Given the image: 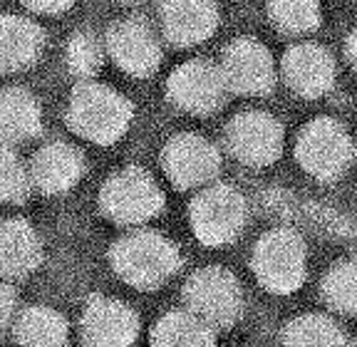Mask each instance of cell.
I'll list each match as a JSON object with an SVG mask.
<instances>
[{
    "instance_id": "obj_1",
    "label": "cell",
    "mask_w": 357,
    "mask_h": 347,
    "mask_svg": "<svg viewBox=\"0 0 357 347\" xmlns=\"http://www.w3.org/2000/svg\"><path fill=\"white\" fill-rule=\"evenodd\" d=\"M109 263L127 286L156 291L178 273L181 251L162 231L137 229L112 243Z\"/></svg>"
},
{
    "instance_id": "obj_2",
    "label": "cell",
    "mask_w": 357,
    "mask_h": 347,
    "mask_svg": "<svg viewBox=\"0 0 357 347\" xmlns=\"http://www.w3.org/2000/svg\"><path fill=\"white\" fill-rule=\"evenodd\" d=\"M134 117V105L112 90L109 84L95 79L75 84L67 102V124L75 134L95 144H114L127 134Z\"/></svg>"
},
{
    "instance_id": "obj_3",
    "label": "cell",
    "mask_w": 357,
    "mask_h": 347,
    "mask_svg": "<svg viewBox=\"0 0 357 347\" xmlns=\"http://www.w3.org/2000/svg\"><path fill=\"white\" fill-rule=\"evenodd\" d=\"M251 268L258 283L273 295H290L305 283L307 248L293 229H271L253 246Z\"/></svg>"
},
{
    "instance_id": "obj_4",
    "label": "cell",
    "mask_w": 357,
    "mask_h": 347,
    "mask_svg": "<svg viewBox=\"0 0 357 347\" xmlns=\"http://www.w3.org/2000/svg\"><path fill=\"white\" fill-rule=\"evenodd\" d=\"M355 141L342 122L333 117L310 119L296 141V162L318 181H337L355 162Z\"/></svg>"
},
{
    "instance_id": "obj_5",
    "label": "cell",
    "mask_w": 357,
    "mask_h": 347,
    "mask_svg": "<svg viewBox=\"0 0 357 347\" xmlns=\"http://www.w3.org/2000/svg\"><path fill=\"white\" fill-rule=\"evenodd\" d=\"M100 211L119 226H142L164 211L167 199L146 169H119L102 184Z\"/></svg>"
},
{
    "instance_id": "obj_6",
    "label": "cell",
    "mask_w": 357,
    "mask_h": 347,
    "mask_svg": "<svg viewBox=\"0 0 357 347\" xmlns=\"http://www.w3.org/2000/svg\"><path fill=\"white\" fill-rule=\"evenodd\" d=\"M186 310L194 313L211 330H229L243 318L245 298L238 278L229 268L206 265L189 275L184 283Z\"/></svg>"
},
{
    "instance_id": "obj_7",
    "label": "cell",
    "mask_w": 357,
    "mask_h": 347,
    "mask_svg": "<svg viewBox=\"0 0 357 347\" xmlns=\"http://www.w3.org/2000/svg\"><path fill=\"white\" fill-rule=\"evenodd\" d=\"M189 221L196 241L204 246H226L245 229L248 203L231 184L201 189L189 206Z\"/></svg>"
},
{
    "instance_id": "obj_8",
    "label": "cell",
    "mask_w": 357,
    "mask_h": 347,
    "mask_svg": "<svg viewBox=\"0 0 357 347\" xmlns=\"http://www.w3.org/2000/svg\"><path fill=\"white\" fill-rule=\"evenodd\" d=\"M167 97L176 109L196 117H211L226 105L229 84L216 62L196 57L178 65L167 79Z\"/></svg>"
},
{
    "instance_id": "obj_9",
    "label": "cell",
    "mask_w": 357,
    "mask_h": 347,
    "mask_svg": "<svg viewBox=\"0 0 357 347\" xmlns=\"http://www.w3.org/2000/svg\"><path fill=\"white\" fill-rule=\"evenodd\" d=\"M162 169L176 189H206L221 171V154L206 137L181 132L164 144Z\"/></svg>"
},
{
    "instance_id": "obj_10",
    "label": "cell",
    "mask_w": 357,
    "mask_h": 347,
    "mask_svg": "<svg viewBox=\"0 0 357 347\" xmlns=\"http://www.w3.org/2000/svg\"><path fill=\"white\" fill-rule=\"evenodd\" d=\"M226 146L245 167H271L280 159L285 129L273 114L245 109L226 124Z\"/></svg>"
},
{
    "instance_id": "obj_11",
    "label": "cell",
    "mask_w": 357,
    "mask_h": 347,
    "mask_svg": "<svg viewBox=\"0 0 357 347\" xmlns=\"http://www.w3.org/2000/svg\"><path fill=\"white\" fill-rule=\"evenodd\" d=\"M221 72L229 92L245 97H266L275 87V60L256 38L231 40L221 55Z\"/></svg>"
},
{
    "instance_id": "obj_12",
    "label": "cell",
    "mask_w": 357,
    "mask_h": 347,
    "mask_svg": "<svg viewBox=\"0 0 357 347\" xmlns=\"http://www.w3.org/2000/svg\"><path fill=\"white\" fill-rule=\"evenodd\" d=\"M107 55H112L114 65L129 77L146 79L162 65V45L151 30V25L142 17H124L107 30L105 38Z\"/></svg>"
},
{
    "instance_id": "obj_13",
    "label": "cell",
    "mask_w": 357,
    "mask_h": 347,
    "mask_svg": "<svg viewBox=\"0 0 357 347\" xmlns=\"http://www.w3.org/2000/svg\"><path fill=\"white\" fill-rule=\"evenodd\" d=\"M79 330L87 347H132L139 337V318L117 298L92 295L84 305Z\"/></svg>"
},
{
    "instance_id": "obj_14",
    "label": "cell",
    "mask_w": 357,
    "mask_h": 347,
    "mask_svg": "<svg viewBox=\"0 0 357 347\" xmlns=\"http://www.w3.org/2000/svg\"><path fill=\"white\" fill-rule=\"evenodd\" d=\"M280 75L290 92H296L303 100H318L335 87L337 68L328 47L318 43H298L285 50L280 60Z\"/></svg>"
},
{
    "instance_id": "obj_15",
    "label": "cell",
    "mask_w": 357,
    "mask_h": 347,
    "mask_svg": "<svg viewBox=\"0 0 357 347\" xmlns=\"http://www.w3.org/2000/svg\"><path fill=\"white\" fill-rule=\"evenodd\" d=\"M164 38L176 47H191L208 40L221 25L218 8L206 0H169L159 6Z\"/></svg>"
},
{
    "instance_id": "obj_16",
    "label": "cell",
    "mask_w": 357,
    "mask_h": 347,
    "mask_svg": "<svg viewBox=\"0 0 357 347\" xmlns=\"http://www.w3.org/2000/svg\"><path fill=\"white\" fill-rule=\"evenodd\" d=\"M84 157L77 146L67 144V141H47L35 151L33 162H30V179L33 186L40 189L47 196L65 194L79 179L84 176Z\"/></svg>"
},
{
    "instance_id": "obj_17",
    "label": "cell",
    "mask_w": 357,
    "mask_h": 347,
    "mask_svg": "<svg viewBox=\"0 0 357 347\" xmlns=\"http://www.w3.org/2000/svg\"><path fill=\"white\" fill-rule=\"evenodd\" d=\"M43 261V243L38 231L25 219L0 221V278H28Z\"/></svg>"
},
{
    "instance_id": "obj_18",
    "label": "cell",
    "mask_w": 357,
    "mask_h": 347,
    "mask_svg": "<svg viewBox=\"0 0 357 347\" xmlns=\"http://www.w3.org/2000/svg\"><path fill=\"white\" fill-rule=\"evenodd\" d=\"M45 30L30 17L3 13L0 15V75L17 72L40 57Z\"/></svg>"
},
{
    "instance_id": "obj_19",
    "label": "cell",
    "mask_w": 357,
    "mask_h": 347,
    "mask_svg": "<svg viewBox=\"0 0 357 347\" xmlns=\"http://www.w3.org/2000/svg\"><path fill=\"white\" fill-rule=\"evenodd\" d=\"M43 132V109L25 87L0 90V144L13 146L30 141Z\"/></svg>"
},
{
    "instance_id": "obj_20",
    "label": "cell",
    "mask_w": 357,
    "mask_h": 347,
    "mask_svg": "<svg viewBox=\"0 0 357 347\" xmlns=\"http://www.w3.org/2000/svg\"><path fill=\"white\" fill-rule=\"evenodd\" d=\"M17 347H65L70 327L62 313L47 305H30L20 310L13 323Z\"/></svg>"
},
{
    "instance_id": "obj_21",
    "label": "cell",
    "mask_w": 357,
    "mask_h": 347,
    "mask_svg": "<svg viewBox=\"0 0 357 347\" xmlns=\"http://www.w3.org/2000/svg\"><path fill=\"white\" fill-rule=\"evenodd\" d=\"M149 347H216V330L189 310H169L151 327Z\"/></svg>"
},
{
    "instance_id": "obj_22",
    "label": "cell",
    "mask_w": 357,
    "mask_h": 347,
    "mask_svg": "<svg viewBox=\"0 0 357 347\" xmlns=\"http://www.w3.org/2000/svg\"><path fill=\"white\" fill-rule=\"evenodd\" d=\"M283 347H347L345 332L330 315L305 313L283 327Z\"/></svg>"
},
{
    "instance_id": "obj_23",
    "label": "cell",
    "mask_w": 357,
    "mask_h": 347,
    "mask_svg": "<svg viewBox=\"0 0 357 347\" xmlns=\"http://www.w3.org/2000/svg\"><path fill=\"white\" fill-rule=\"evenodd\" d=\"M323 302L333 313L357 318V263L337 261L328 268L320 283Z\"/></svg>"
},
{
    "instance_id": "obj_24",
    "label": "cell",
    "mask_w": 357,
    "mask_h": 347,
    "mask_svg": "<svg viewBox=\"0 0 357 347\" xmlns=\"http://www.w3.org/2000/svg\"><path fill=\"white\" fill-rule=\"evenodd\" d=\"M268 20L283 35H307L323 23V10L312 0H273L268 3Z\"/></svg>"
},
{
    "instance_id": "obj_25",
    "label": "cell",
    "mask_w": 357,
    "mask_h": 347,
    "mask_svg": "<svg viewBox=\"0 0 357 347\" xmlns=\"http://www.w3.org/2000/svg\"><path fill=\"white\" fill-rule=\"evenodd\" d=\"M107 47L100 43L92 30H75L73 38L67 40V70L79 79V82H89L100 72L102 62H105Z\"/></svg>"
},
{
    "instance_id": "obj_26",
    "label": "cell",
    "mask_w": 357,
    "mask_h": 347,
    "mask_svg": "<svg viewBox=\"0 0 357 347\" xmlns=\"http://www.w3.org/2000/svg\"><path fill=\"white\" fill-rule=\"evenodd\" d=\"M33 189L30 167L13 149H0V203H22Z\"/></svg>"
},
{
    "instance_id": "obj_27",
    "label": "cell",
    "mask_w": 357,
    "mask_h": 347,
    "mask_svg": "<svg viewBox=\"0 0 357 347\" xmlns=\"http://www.w3.org/2000/svg\"><path fill=\"white\" fill-rule=\"evenodd\" d=\"M15 308H17V298H15V291H13L8 283H0V335L13 327L15 323Z\"/></svg>"
},
{
    "instance_id": "obj_28",
    "label": "cell",
    "mask_w": 357,
    "mask_h": 347,
    "mask_svg": "<svg viewBox=\"0 0 357 347\" xmlns=\"http://www.w3.org/2000/svg\"><path fill=\"white\" fill-rule=\"evenodd\" d=\"M25 8L35 13H50V15H60V13L70 10L73 3L70 0H57V3H50V0H40V3H25Z\"/></svg>"
},
{
    "instance_id": "obj_29",
    "label": "cell",
    "mask_w": 357,
    "mask_h": 347,
    "mask_svg": "<svg viewBox=\"0 0 357 347\" xmlns=\"http://www.w3.org/2000/svg\"><path fill=\"white\" fill-rule=\"evenodd\" d=\"M345 57L357 75V25L350 30V35H347V40H345Z\"/></svg>"
},
{
    "instance_id": "obj_30",
    "label": "cell",
    "mask_w": 357,
    "mask_h": 347,
    "mask_svg": "<svg viewBox=\"0 0 357 347\" xmlns=\"http://www.w3.org/2000/svg\"><path fill=\"white\" fill-rule=\"evenodd\" d=\"M352 347H357V340H355V342H352Z\"/></svg>"
}]
</instances>
